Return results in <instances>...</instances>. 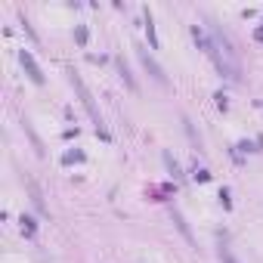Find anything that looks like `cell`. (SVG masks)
Here are the masks:
<instances>
[{
  "mask_svg": "<svg viewBox=\"0 0 263 263\" xmlns=\"http://www.w3.org/2000/svg\"><path fill=\"white\" fill-rule=\"evenodd\" d=\"M72 84H74V90L81 93V102H84V109L90 112V118H93V124H96V130H99V133L105 136V140H109V130L102 127V115H99V109H96V105H93V96H90V90H87V87H84V81H81V77H77L74 72H72Z\"/></svg>",
  "mask_w": 263,
  "mask_h": 263,
  "instance_id": "cell-1",
  "label": "cell"
},
{
  "mask_svg": "<svg viewBox=\"0 0 263 263\" xmlns=\"http://www.w3.org/2000/svg\"><path fill=\"white\" fill-rule=\"evenodd\" d=\"M19 59H22L25 72H28V77H31L34 84H44V72L37 68V62H34V56H31V53H28V50H22V53H19Z\"/></svg>",
  "mask_w": 263,
  "mask_h": 263,
  "instance_id": "cell-2",
  "label": "cell"
},
{
  "mask_svg": "<svg viewBox=\"0 0 263 263\" xmlns=\"http://www.w3.org/2000/svg\"><path fill=\"white\" fill-rule=\"evenodd\" d=\"M140 59H143V65H145V68H149V74L155 77V81H158V84H167V77H164V72H161V65L155 62V59H152V56L145 53V50H140Z\"/></svg>",
  "mask_w": 263,
  "mask_h": 263,
  "instance_id": "cell-3",
  "label": "cell"
},
{
  "mask_svg": "<svg viewBox=\"0 0 263 263\" xmlns=\"http://www.w3.org/2000/svg\"><path fill=\"white\" fill-rule=\"evenodd\" d=\"M118 68H121V74H124V81H127L130 90H136V81H133V74L127 72V65H124V59H118Z\"/></svg>",
  "mask_w": 263,
  "mask_h": 263,
  "instance_id": "cell-4",
  "label": "cell"
},
{
  "mask_svg": "<svg viewBox=\"0 0 263 263\" xmlns=\"http://www.w3.org/2000/svg\"><path fill=\"white\" fill-rule=\"evenodd\" d=\"M220 257H223V263H239V260H236V254H232L229 248H220Z\"/></svg>",
  "mask_w": 263,
  "mask_h": 263,
  "instance_id": "cell-5",
  "label": "cell"
}]
</instances>
